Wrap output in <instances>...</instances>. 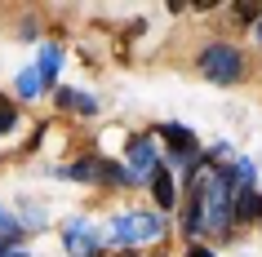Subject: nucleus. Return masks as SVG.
I'll return each instance as SVG.
<instances>
[{"label": "nucleus", "instance_id": "39448f33", "mask_svg": "<svg viewBox=\"0 0 262 257\" xmlns=\"http://www.w3.org/2000/svg\"><path fill=\"white\" fill-rule=\"evenodd\" d=\"M67 253L71 257H98V226L67 222Z\"/></svg>", "mask_w": 262, "mask_h": 257}, {"label": "nucleus", "instance_id": "9d476101", "mask_svg": "<svg viewBox=\"0 0 262 257\" xmlns=\"http://www.w3.org/2000/svg\"><path fill=\"white\" fill-rule=\"evenodd\" d=\"M58 62H62V49H58V44H45L40 49V67H36L40 71V84H49L58 76Z\"/></svg>", "mask_w": 262, "mask_h": 257}, {"label": "nucleus", "instance_id": "f3484780", "mask_svg": "<svg viewBox=\"0 0 262 257\" xmlns=\"http://www.w3.org/2000/svg\"><path fill=\"white\" fill-rule=\"evenodd\" d=\"M0 257H31V253H18V248H9V240H0Z\"/></svg>", "mask_w": 262, "mask_h": 257}, {"label": "nucleus", "instance_id": "ddd939ff", "mask_svg": "<svg viewBox=\"0 0 262 257\" xmlns=\"http://www.w3.org/2000/svg\"><path fill=\"white\" fill-rule=\"evenodd\" d=\"M62 177H71V182H84V177H98V160H80V164H71V169H62Z\"/></svg>", "mask_w": 262, "mask_h": 257}, {"label": "nucleus", "instance_id": "f8f14e48", "mask_svg": "<svg viewBox=\"0 0 262 257\" xmlns=\"http://www.w3.org/2000/svg\"><path fill=\"white\" fill-rule=\"evenodd\" d=\"M40 89H45V84H40V71H36V67H27L23 76H18V94H23V98H36Z\"/></svg>", "mask_w": 262, "mask_h": 257}, {"label": "nucleus", "instance_id": "dca6fc26", "mask_svg": "<svg viewBox=\"0 0 262 257\" xmlns=\"http://www.w3.org/2000/svg\"><path fill=\"white\" fill-rule=\"evenodd\" d=\"M5 129H14V111L9 107H0V133H5Z\"/></svg>", "mask_w": 262, "mask_h": 257}, {"label": "nucleus", "instance_id": "0eeeda50", "mask_svg": "<svg viewBox=\"0 0 262 257\" xmlns=\"http://www.w3.org/2000/svg\"><path fill=\"white\" fill-rule=\"evenodd\" d=\"M262 213V195L258 191H235L231 195V217H240V222H249V217Z\"/></svg>", "mask_w": 262, "mask_h": 257}, {"label": "nucleus", "instance_id": "7ed1b4c3", "mask_svg": "<svg viewBox=\"0 0 262 257\" xmlns=\"http://www.w3.org/2000/svg\"><path fill=\"white\" fill-rule=\"evenodd\" d=\"M156 235H160V217H151V213H124L111 222V240L116 244H147Z\"/></svg>", "mask_w": 262, "mask_h": 257}, {"label": "nucleus", "instance_id": "f03ea898", "mask_svg": "<svg viewBox=\"0 0 262 257\" xmlns=\"http://www.w3.org/2000/svg\"><path fill=\"white\" fill-rule=\"evenodd\" d=\"M200 71H205L213 84H235L245 76V58H240V49H231V44H209L205 54H200Z\"/></svg>", "mask_w": 262, "mask_h": 257}, {"label": "nucleus", "instance_id": "4468645a", "mask_svg": "<svg viewBox=\"0 0 262 257\" xmlns=\"http://www.w3.org/2000/svg\"><path fill=\"white\" fill-rule=\"evenodd\" d=\"M0 235H5V240H14V235H18V222L5 213V204H0Z\"/></svg>", "mask_w": 262, "mask_h": 257}, {"label": "nucleus", "instance_id": "6e6552de", "mask_svg": "<svg viewBox=\"0 0 262 257\" xmlns=\"http://www.w3.org/2000/svg\"><path fill=\"white\" fill-rule=\"evenodd\" d=\"M58 102H62V107H71V111H80V115H94V111L102 107L94 94H76V89H58Z\"/></svg>", "mask_w": 262, "mask_h": 257}, {"label": "nucleus", "instance_id": "9b49d317", "mask_svg": "<svg viewBox=\"0 0 262 257\" xmlns=\"http://www.w3.org/2000/svg\"><path fill=\"white\" fill-rule=\"evenodd\" d=\"M98 177H102V182H111V186H129V182H134V177H129V169L107 164V160H98Z\"/></svg>", "mask_w": 262, "mask_h": 257}, {"label": "nucleus", "instance_id": "2eb2a0df", "mask_svg": "<svg viewBox=\"0 0 262 257\" xmlns=\"http://www.w3.org/2000/svg\"><path fill=\"white\" fill-rule=\"evenodd\" d=\"M235 18H245V22H253V18H262V9H258V5H240V9H235Z\"/></svg>", "mask_w": 262, "mask_h": 257}, {"label": "nucleus", "instance_id": "20e7f679", "mask_svg": "<svg viewBox=\"0 0 262 257\" xmlns=\"http://www.w3.org/2000/svg\"><path fill=\"white\" fill-rule=\"evenodd\" d=\"M129 177H134V182L156 177V147H151V137H134V142H129Z\"/></svg>", "mask_w": 262, "mask_h": 257}, {"label": "nucleus", "instance_id": "1a4fd4ad", "mask_svg": "<svg viewBox=\"0 0 262 257\" xmlns=\"http://www.w3.org/2000/svg\"><path fill=\"white\" fill-rule=\"evenodd\" d=\"M151 191H156V204H160V208H173V200H178V186H173V177H169V173H160V169H156Z\"/></svg>", "mask_w": 262, "mask_h": 257}, {"label": "nucleus", "instance_id": "423d86ee", "mask_svg": "<svg viewBox=\"0 0 262 257\" xmlns=\"http://www.w3.org/2000/svg\"><path fill=\"white\" fill-rule=\"evenodd\" d=\"M165 137H169V151H173V160H178V164H191V160H195V137H191V129L169 124Z\"/></svg>", "mask_w": 262, "mask_h": 257}, {"label": "nucleus", "instance_id": "a211bd4d", "mask_svg": "<svg viewBox=\"0 0 262 257\" xmlns=\"http://www.w3.org/2000/svg\"><path fill=\"white\" fill-rule=\"evenodd\" d=\"M191 257H213V253H209V248H191Z\"/></svg>", "mask_w": 262, "mask_h": 257}, {"label": "nucleus", "instance_id": "f257e3e1", "mask_svg": "<svg viewBox=\"0 0 262 257\" xmlns=\"http://www.w3.org/2000/svg\"><path fill=\"white\" fill-rule=\"evenodd\" d=\"M195 191H200L195 208H200L205 230L222 235V230L231 226V182H227V173H205V177H195Z\"/></svg>", "mask_w": 262, "mask_h": 257}, {"label": "nucleus", "instance_id": "6ab92c4d", "mask_svg": "<svg viewBox=\"0 0 262 257\" xmlns=\"http://www.w3.org/2000/svg\"><path fill=\"white\" fill-rule=\"evenodd\" d=\"M258 44H262V22H258Z\"/></svg>", "mask_w": 262, "mask_h": 257}]
</instances>
